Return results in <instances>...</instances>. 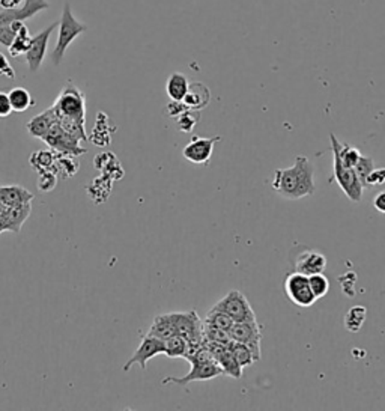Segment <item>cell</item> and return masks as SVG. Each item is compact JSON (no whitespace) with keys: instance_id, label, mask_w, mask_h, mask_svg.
<instances>
[{"instance_id":"36","label":"cell","mask_w":385,"mask_h":411,"mask_svg":"<svg viewBox=\"0 0 385 411\" xmlns=\"http://www.w3.org/2000/svg\"><path fill=\"white\" fill-rule=\"evenodd\" d=\"M354 169H355L357 177H359L363 187H368V177H369V173L375 169L373 159L372 157H364V155H361L360 160L357 161Z\"/></svg>"},{"instance_id":"27","label":"cell","mask_w":385,"mask_h":411,"mask_svg":"<svg viewBox=\"0 0 385 411\" xmlns=\"http://www.w3.org/2000/svg\"><path fill=\"white\" fill-rule=\"evenodd\" d=\"M366 318H368V309L364 306H352L345 315V327L352 333L360 332Z\"/></svg>"},{"instance_id":"8","label":"cell","mask_w":385,"mask_h":411,"mask_svg":"<svg viewBox=\"0 0 385 411\" xmlns=\"http://www.w3.org/2000/svg\"><path fill=\"white\" fill-rule=\"evenodd\" d=\"M285 291L292 303L300 307H310L316 301V297L309 285V276L298 271L288 274L285 280Z\"/></svg>"},{"instance_id":"9","label":"cell","mask_w":385,"mask_h":411,"mask_svg":"<svg viewBox=\"0 0 385 411\" xmlns=\"http://www.w3.org/2000/svg\"><path fill=\"white\" fill-rule=\"evenodd\" d=\"M191 369L184 377H167L163 380V385L166 386L169 382L178 386H187L192 381H208L215 377L223 376V369L218 366L217 362H190Z\"/></svg>"},{"instance_id":"44","label":"cell","mask_w":385,"mask_h":411,"mask_svg":"<svg viewBox=\"0 0 385 411\" xmlns=\"http://www.w3.org/2000/svg\"><path fill=\"white\" fill-rule=\"evenodd\" d=\"M24 3V0H0V6L3 9H14L22 6Z\"/></svg>"},{"instance_id":"32","label":"cell","mask_w":385,"mask_h":411,"mask_svg":"<svg viewBox=\"0 0 385 411\" xmlns=\"http://www.w3.org/2000/svg\"><path fill=\"white\" fill-rule=\"evenodd\" d=\"M229 350L232 351L234 357L238 360V363L241 364L243 369L247 366H252V364L256 362L253 353L250 351L249 346L244 345V344L232 341L231 344H229Z\"/></svg>"},{"instance_id":"25","label":"cell","mask_w":385,"mask_h":411,"mask_svg":"<svg viewBox=\"0 0 385 411\" xmlns=\"http://www.w3.org/2000/svg\"><path fill=\"white\" fill-rule=\"evenodd\" d=\"M188 351V342L179 335H173L164 341V354L170 359H186Z\"/></svg>"},{"instance_id":"17","label":"cell","mask_w":385,"mask_h":411,"mask_svg":"<svg viewBox=\"0 0 385 411\" xmlns=\"http://www.w3.org/2000/svg\"><path fill=\"white\" fill-rule=\"evenodd\" d=\"M31 213H32L31 204H24L14 208L6 207V211L3 216V231L18 234L22 231V227L26 223L27 218H29Z\"/></svg>"},{"instance_id":"6","label":"cell","mask_w":385,"mask_h":411,"mask_svg":"<svg viewBox=\"0 0 385 411\" xmlns=\"http://www.w3.org/2000/svg\"><path fill=\"white\" fill-rule=\"evenodd\" d=\"M41 140L45 145H49L54 152L60 155H74V157H79V155L86 152L85 146L80 145L81 142H79L76 137H72L69 133L63 130L58 122L51 127L50 131Z\"/></svg>"},{"instance_id":"19","label":"cell","mask_w":385,"mask_h":411,"mask_svg":"<svg viewBox=\"0 0 385 411\" xmlns=\"http://www.w3.org/2000/svg\"><path fill=\"white\" fill-rule=\"evenodd\" d=\"M58 122V116L56 112H54L53 107H49L47 111H44L38 116L32 118V120L27 122L26 130L29 131L32 137H36V139H42V137L50 131L51 127Z\"/></svg>"},{"instance_id":"40","label":"cell","mask_w":385,"mask_h":411,"mask_svg":"<svg viewBox=\"0 0 385 411\" xmlns=\"http://www.w3.org/2000/svg\"><path fill=\"white\" fill-rule=\"evenodd\" d=\"M0 76H3L6 79H15V71L13 68L11 63H9L8 58L5 56L3 51H0Z\"/></svg>"},{"instance_id":"20","label":"cell","mask_w":385,"mask_h":411,"mask_svg":"<svg viewBox=\"0 0 385 411\" xmlns=\"http://www.w3.org/2000/svg\"><path fill=\"white\" fill-rule=\"evenodd\" d=\"M94 164H95L97 169H99L101 172L104 173V175L112 178L113 181L117 178H122V175H124L121 163L117 161L116 155L112 152H103V154L97 155L95 160H94Z\"/></svg>"},{"instance_id":"12","label":"cell","mask_w":385,"mask_h":411,"mask_svg":"<svg viewBox=\"0 0 385 411\" xmlns=\"http://www.w3.org/2000/svg\"><path fill=\"white\" fill-rule=\"evenodd\" d=\"M158 354H164V341L158 339V337L146 335L143 336L140 345L137 346L133 357L124 364V371L128 372L134 366V364H139V366L145 371L148 362Z\"/></svg>"},{"instance_id":"10","label":"cell","mask_w":385,"mask_h":411,"mask_svg":"<svg viewBox=\"0 0 385 411\" xmlns=\"http://www.w3.org/2000/svg\"><path fill=\"white\" fill-rule=\"evenodd\" d=\"M231 339L235 342L244 344L250 348L254 355V360H261V325L258 321H247V323H235L231 328Z\"/></svg>"},{"instance_id":"21","label":"cell","mask_w":385,"mask_h":411,"mask_svg":"<svg viewBox=\"0 0 385 411\" xmlns=\"http://www.w3.org/2000/svg\"><path fill=\"white\" fill-rule=\"evenodd\" d=\"M56 160H58V152H54L53 150H41L31 155L29 163L32 169L38 173L45 170H53L58 173Z\"/></svg>"},{"instance_id":"29","label":"cell","mask_w":385,"mask_h":411,"mask_svg":"<svg viewBox=\"0 0 385 411\" xmlns=\"http://www.w3.org/2000/svg\"><path fill=\"white\" fill-rule=\"evenodd\" d=\"M79 159L74 157V155H60L58 154V160H56V169H58V175L60 173L62 178H69L72 175H76L79 172Z\"/></svg>"},{"instance_id":"22","label":"cell","mask_w":385,"mask_h":411,"mask_svg":"<svg viewBox=\"0 0 385 411\" xmlns=\"http://www.w3.org/2000/svg\"><path fill=\"white\" fill-rule=\"evenodd\" d=\"M188 79L182 74V72H173L167 79L166 83V92L170 99H175V102H182L184 99L187 90H188Z\"/></svg>"},{"instance_id":"5","label":"cell","mask_w":385,"mask_h":411,"mask_svg":"<svg viewBox=\"0 0 385 411\" xmlns=\"http://www.w3.org/2000/svg\"><path fill=\"white\" fill-rule=\"evenodd\" d=\"M214 307L223 310V312L231 316L235 323L258 321L249 300H247L243 292L238 289H232L227 296L220 300Z\"/></svg>"},{"instance_id":"37","label":"cell","mask_w":385,"mask_h":411,"mask_svg":"<svg viewBox=\"0 0 385 411\" xmlns=\"http://www.w3.org/2000/svg\"><path fill=\"white\" fill-rule=\"evenodd\" d=\"M23 23L24 22H13L9 24H0V45L8 49L13 44L15 35Z\"/></svg>"},{"instance_id":"16","label":"cell","mask_w":385,"mask_h":411,"mask_svg":"<svg viewBox=\"0 0 385 411\" xmlns=\"http://www.w3.org/2000/svg\"><path fill=\"white\" fill-rule=\"evenodd\" d=\"M184 104L190 108V111H204V108L211 102V90L206 85L200 83V81H192L188 86L187 94L184 97Z\"/></svg>"},{"instance_id":"33","label":"cell","mask_w":385,"mask_h":411,"mask_svg":"<svg viewBox=\"0 0 385 411\" xmlns=\"http://www.w3.org/2000/svg\"><path fill=\"white\" fill-rule=\"evenodd\" d=\"M58 124L67 133H69L72 137H76L79 142L88 140V136L85 131V124H81L74 120H69V118H60V116H58Z\"/></svg>"},{"instance_id":"28","label":"cell","mask_w":385,"mask_h":411,"mask_svg":"<svg viewBox=\"0 0 385 411\" xmlns=\"http://www.w3.org/2000/svg\"><path fill=\"white\" fill-rule=\"evenodd\" d=\"M204 341L215 344V345H223V346H227L229 344L232 342L231 335H229L227 332L222 330V328H218L213 324L205 323V321H204Z\"/></svg>"},{"instance_id":"23","label":"cell","mask_w":385,"mask_h":411,"mask_svg":"<svg viewBox=\"0 0 385 411\" xmlns=\"http://www.w3.org/2000/svg\"><path fill=\"white\" fill-rule=\"evenodd\" d=\"M148 335L154 336V337H158V339H161V341H166V339H169L170 336L175 335V325H173L172 314H164V315L155 316Z\"/></svg>"},{"instance_id":"13","label":"cell","mask_w":385,"mask_h":411,"mask_svg":"<svg viewBox=\"0 0 385 411\" xmlns=\"http://www.w3.org/2000/svg\"><path fill=\"white\" fill-rule=\"evenodd\" d=\"M222 140V137H197L195 136L191 139V142L186 146L184 151H182V155L184 159L195 163V164H205L209 161L211 155H213L214 151V145L217 142Z\"/></svg>"},{"instance_id":"24","label":"cell","mask_w":385,"mask_h":411,"mask_svg":"<svg viewBox=\"0 0 385 411\" xmlns=\"http://www.w3.org/2000/svg\"><path fill=\"white\" fill-rule=\"evenodd\" d=\"M8 95H9V99H11L13 112H17V113L26 112L35 104L31 92L24 88H20V86L14 88L13 90H9Z\"/></svg>"},{"instance_id":"7","label":"cell","mask_w":385,"mask_h":411,"mask_svg":"<svg viewBox=\"0 0 385 411\" xmlns=\"http://www.w3.org/2000/svg\"><path fill=\"white\" fill-rule=\"evenodd\" d=\"M334 179L343 190V193L350 198L352 202H360L363 198V184L360 182L359 177H357L355 169L346 166V164L342 163V160L338 159V155L334 154Z\"/></svg>"},{"instance_id":"41","label":"cell","mask_w":385,"mask_h":411,"mask_svg":"<svg viewBox=\"0 0 385 411\" xmlns=\"http://www.w3.org/2000/svg\"><path fill=\"white\" fill-rule=\"evenodd\" d=\"M166 108H167V115L170 118H175V120L179 115L190 111V108L184 104V102H175V99H170V103L167 104Z\"/></svg>"},{"instance_id":"39","label":"cell","mask_w":385,"mask_h":411,"mask_svg":"<svg viewBox=\"0 0 385 411\" xmlns=\"http://www.w3.org/2000/svg\"><path fill=\"white\" fill-rule=\"evenodd\" d=\"M385 182V168H375L368 177V187L382 186Z\"/></svg>"},{"instance_id":"1","label":"cell","mask_w":385,"mask_h":411,"mask_svg":"<svg viewBox=\"0 0 385 411\" xmlns=\"http://www.w3.org/2000/svg\"><path fill=\"white\" fill-rule=\"evenodd\" d=\"M272 188L288 199H301L315 195V168L304 155H298L288 169L274 172Z\"/></svg>"},{"instance_id":"4","label":"cell","mask_w":385,"mask_h":411,"mask_svg":"<svg viewBox=\"0 0 385 411\" xmlns=\"http://www.w3.org/2000/svg\"><path fill=\"white\" fill-rule=\"evenodd\" d=\"M175 335L184 337L188 342V351H195L204 345V323L195 310L190 312H172Z\"/></svg>"},{"instance_id":"42","label":"cell","mask_w":385,"mask_h":411,"mask_svg":"<svg viewBox=\"0 0 385 411\" xmlns=\"http://www.w3.org/2000/svg\"><path fill=\"white\" fill-rule=\"evenodd\" d=\"M11 113H13L11 99H9V95L6 92H2V90H0V118H6Z\"/></svg>"},{"instance_id":"35","label":"cell","mask_w":385,"mask_h":411,"mask_svg":"<svg viewBox=\"0 0 385 411\" xmlns=\"http://www.w3.org/2000/svg\"><path fill=\"white\" fill-rule=\"evenodd\" d=\"M200 121V113L197 111H187L177 118V125L182 133H190Z\"/></svg>"},{"instance_id":"11","label":"cell","mask_w":385,"mask_h":411,"mask_svg":"<svg viewBox=\"0 0 385 411\" xmlns=\"http://www.w3.org/2000/svg\"><path fill=\"white\" fill-rule=\"evenodd\" d=\"M58 26H59V23H53L49 27H45V29L42 32H40L38 35L32 36V42L29 45V50H27L24 54L27 67H29V70L32 72H36L41 68L42 62L45 59V54H47L49 40Z\"/></svg>"},{"instance_id":"14","label":"cell","mask_w":385,"mask_h":411,"mask_svg":"<svg viewBox=\"0 0 385 411\" xmlns=\"http://www.w3.org/2000/svg\"><path fill=\"white\" fill-rule=\"evenodd\" d=\"M47 0H24V3L14 9H3L0 13V24H9L13 22L29 20L33 15L49 9Z\"/></svg>"},{"instance_id":"3","label":"cell","mask_w":385,"mask_h":411,"mask_svg":"<svg viewBox=\"0 0 385 411\" xmlns=\"http://www.w3.org/2000/svg\"><path fill=\"white\" fill-rule=\"evenodd\" d=\"M56 112V116L69 118V120L86 124V98L85 94L74 85L68 81L63 86L56 102L51 106Z\"/></svg>"},{"instance_id":"2","label":"cell","mask_w":385,"mask_h":411,"mask_svg":"<svg viewBox=\"0 0 385 411\" xmlns=\"http://www.w3.org/2000/svg\"><path fill=\"white\" fill-rule=\"evenodd\" d=\"M88 31V24L79 22L77 18L72 14L71 5L67 2L62 8V14H60V22H59V35H58V41H56V47H54L51 53V61L54 65H60L63 56L71 45V42L74 41L79 35L85 33Z\"/></svg>"},{"instance_id":"34","label":"cell","mask_w":385,"mask_h":411,"mask_svg":"<svg viewBox=\"0 0 385 411\" xmlns=\"http://www.w3.org/2000/svg\"><path fill=\"white\" fill-rule=\"evenodd\" d=\"M309 285L316 300L325 297L329 291V280L324 276V273L311 274V276H309Z\"/></svg>"},{"instance_id":"15","label":"cell","mask_w":385,"mask_h":411,"mask_svg":"<svg viewBox=\"0 0 385 411\" xmlns=\"http://www.w3.org/2000/svg\"><path fill=\"white\" fill-rule=\"evenodd\" d=\"M295 271L311 276V274L324 273L327 268V258L318 250H306L298 255L295 259Z\"/></svg>"},{"instance_id":"31","label":"cell","mask_w":385,"mask_h":411,"mask_svg":"<svg viewBox=\"0 0 385 411\" xmlns=\"http://www.w3.org/2000/svg\"><path fill=\"white\" fill-rule=\"evenodd\" d=\"M205 323H209V324H213V325H215L218 328H222V330H224L227 333L231 332L232 325L235 324V321H234V319L231 316H229L227 314H224L223 310L215 309V307L211 309L209 312L206 314Z\"/></svg>"},{"instance_id":"18","label":"cell","mask_w":385,"mask_h":411,"mask_svg":"<svg viewBox=\"0 0 385 411\" xmlns=\"http://www.w3.org/2000/svg\"><path fill=\"white\" fill-rule=\"evenodd\" d=\"M35 195L24 187L20 186H2L0 187V202L8 208L20 207L24 204H31Z\"/></svg>"},{"instance_id":"26","label":"cell","mask_w":385,"mask_h":411,"mask_svg":"<svg viewBox=\"0 0 385 411\" xmlns=\"http://www.w3.org/2000/svg\"><path fill=\"white\" fill-rule=\"evenodd\" d=\"M31 42H32V36L29 33V29H27V26L23 23L20 29H18L13 44L8 47V50L11 53L13 58H18L22 56V54H26V51L29 50Z\"/></svg>"},{"instance_id":"38","label":"cell","mask_w":385,"mask_h":411,"mask_svg":"<svg viewBox=\"0 0 385 411\" xmlns=\"http://www.w3.org/2000/svg\"><path fill=\"white\" fill-rule=\"evenodd\" d=\"M40 182H38V188L42 193H49L54 187L58 186V173L53 170H45L40 172Z\"/></svg>"},{"instance_id":"43","label":"cell","mask_w":385,"mask_h":411,"mask_svg":"<svg viewBox=\"0 0 385 411\" xmlns=\"http://www.w3.org/2000/svg\"><path fill=\"white\" fill-rule=\"evenodd\" d=\"M373 207H375V209H378L379 213L385 214V191H381V193L375 196Z\"/></svg>"},{"instance_id":"30","label":"cell","mask_w":385,"mask_h":411,"mask_svg":"<svg viewBox=\"0 0 385 411\" xmlns=\"http://www.w3.org/2000/svg\"><path fill=\"white\" fill-rule=\"evenodd\" d=\"M112 184H113V179L108 178L107 175H101L99 178H95L92 182V187H95V191L90 190L89 191V196L97 193V196H94V202L95 204H101L104 202V200L110 196V191H112Z\"/></svg>"},{"instance_id":"45","label":"cell","mask_w":385,"mask_h":411,"mask_svg":"<svg viewBox=\"0 0 385 411\" xmlns=\"http://www.w3.org/2000/svg\"><path fill=\"white\" fill-rule=\"evenodd\" d=\"M5 211H6V207L0 202V234L5 232L3 231V216H5Z\"/></svg>"}]
</instances>
